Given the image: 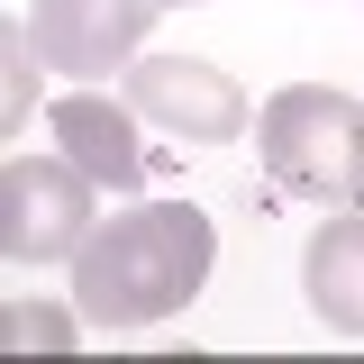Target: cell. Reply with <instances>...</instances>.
Here are the masks:
<instances>
[{"instance_id": "cell-1", "label": "cell", "mask_w": 364, "mask_h": 364, "mask_svg": "<svg viewBox=\"0 0 364 364\" xmlns=\"http://www.w3.org/2000/svg\"><path fill=\"white\" fill-rule=\"evenodd\" d=\"M219 255V228L191 200H136L119 219H100L73 255V310L82 328H155L200 301Z\"/></svg>"}, {"instance_id": "cell-2", "label": "cell", "mask_w": 364, "mask_h": 364, "mask_svg": "<svg viewBox=\"0 0 364 364\" xmlns=\"http://www.w3.org/2000/svg\"><path fill=\"white\" fill-rule=\"evenodd\" d=\"M255 155H264V173L291 200L355 210L364 200V100H346V91H328V82L273 91L264 119H255Z\"/></svg>"}, {"instance_id": "cell-3", "label": "cell", "mask_w": 364, "mask_h": 364, "mask_svg": "<svg viewBox=\"0 0 364 364\" xmlns=\"http://www.w3.org/2000/svg\"><path fill=\"white\" fill-rule=\"evenodd\" d=\"M100 182L73 155H9L0 164V255L9 264H64L82 255V237L100 228Z\"/></svg>"}, {"instance_id": "cell-4", "label": "cell", "mask_w": 364, "mask_h": 364, "mask_svg": "<svg viewBox=\"0 0 364 364\" xmlns=\"http://www.w3.org/2000/svg\"><path fill=\"white\" fill-rule=\"evenodd\" d=\"M128 100L146 128H173L182 146H228V136H246V91L237 73H219L210 55H136L128 64Z\"/></svg>"}, {"instance_id": "cell-5", "label": "cell", "mask_w": 364, "mask_h": 364, "mask_svg": "<svg viewBox=\"0 0 364 364\" xmlns=\"http://www.w3.org/2000/svg\"><path fill=\"white\" fill-rule=\"evenodd\" d=\"M164 0H37L28 37H37V64L46 73H128V55L146 46Z\"/></svg>"}, {"instance_id": "cell-6", "label": "cell", "mask_w": 364, "mask_h": 364, "mask_svg": "<svg viewBox=\"0 0 364 364\" xmlns=\"http://www.w3.org/2000/svg\"><path fill=\"white\" fill-rule=\"evenodd\" d=\"M55 146L82 164L100 191H136L146 182V146H136V100H109V91H64L46 109Z\"/></svg>"}, {"instance_id": "cell-7", "label": "cell", "mask_w": 364, "mask_h": 364, "mask_svg": "<svg viewBox=\"0 0 364 364\" xmlns=\"http://www.w3.org/2000/svg\"><path fill=\"white\" fill-rule=\"evenodd\" d=\"M301 291H310V310L337 337H364V210L318 219L310 255H301Z\"/></svg>"}, {"instance_id": "cell-8", "label": "cell", "mask_w": 364, "mask_h": 364, "mask_svg": "<svg viewBox=\"0 0 364 364\" xmlns=\"http://www.w3.org/2000/svg\"><path fill=\"white\" fill-rule=\"evenodd\" d=\"M73 328H82V310L55 318V310H9V346H73Z\"/></svg>"}, {"instance_id": "cell-9", "label": "cell", "mask_w": 364, "mask_h": 364, "mask_svg": "<svg viewBox=\"0 0 364 364\" xmlns=\"http://www.w3.org/2000/svg\"><path fill=\"white\" fill-rule=\"evenodd\" d=\"M164 9H210V0H164Z\"/></svg>"}]
</instances>
